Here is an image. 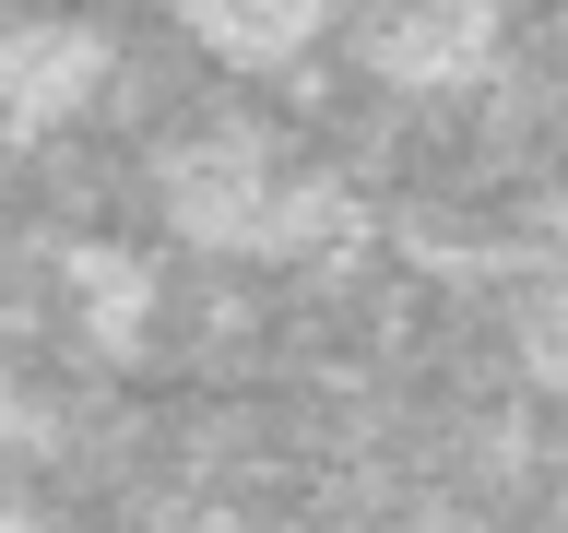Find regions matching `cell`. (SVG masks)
<instances>
[{
	"mask_svg": "<svg viewBox=\"0 0 568 533\" xmlns=\"http://www.w3.org/2000/svg\"><path fill=\"white\" fill-rule=\"evenodd\" d=\"M497 48H509V12L497 0H390V12L355 24V60L390 95H474L497 71Z\"/></svg>",
	"mask_w": 568,
	"mask_h": 533,
	"instance_id": "1",
	"label": "cell"
},
{
	"mask_svg": "<svg viewBox=\"0 0 568 533\" xmlns=\"http://www.w3.org/2000/svg\"><path fill=\"white\" fill-rule=\"evenodd\" d=\"M95 83H106L95 24H0V131H60Z\"/></svg>",
	"mask_w": 568,
	"mask_h": 533,
	"instance_id": "2",
	"label": "cell"
},
{
	"mask_svg": "<svg viewBox=\"0 0 568 533\" xmlns=\"http://www.w3.org/2000/svg\"><path fill=\"white\" fill-rule=\"evenodd\" d=\"M178 24H190V48H202L213 71L273 83V71L332 48V0H178Z\"/></svg>",
	"mask_w": 568,
	"mask_h": 533,
	"instance_id": "3",
	"label": "cell"
},
{
	"mask_svg": "<svg viewBox=\"0 0 568 533\" xmlns=\"http://www.w3.org/2000/svg\"><path fill=\"white\" fill-rule=\"evenodd\" d=\"M71 296H83V332L131 344V332H142V309H154V273H142L131 249H71Z\"/></svg>",
	"mask_w": 568,
	"mask_h": 533,
	"instance_id": "4",
	"label": "cell"
},
{
	"mask_svg": "<svg viewBox=\"0 0 568 533\" xmlns=\"http://www.w3.org/2000/svg\"><path fill=\"white\" fill-rule=\"evenodd\" d=\"M532 368L568 380V296H545V320H532Z\"/></svg>",
	"mask_w": 568,
	"mask_h": 533,
	"instance_id": "5",
	"label": "cell"
},
{
	"mask_svg": "<svg viewBox=\"0 0 568 533\" xmlns=\"http://www.w3.org/2000/svg\"><path fill=\"white\" fill-rule=\"evenodd\" d=\"M0 533H48V522H36V510H24V497H0Z\"/></svg>",
	"mask_w": 568,
	"mask_h": 533,
	"instance_id": "6",
	"label": "cell"
}]
</instances>
